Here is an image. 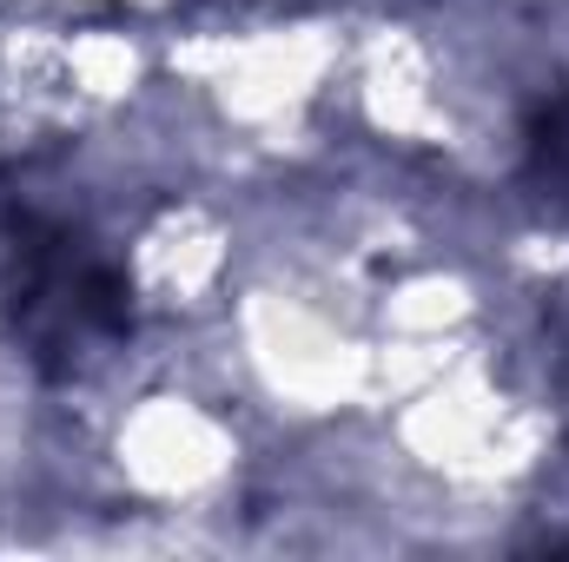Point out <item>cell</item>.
<instances>
[{"label":"cell","instance_id":"cell-1","mask_svg":"<svg viewBox=\"0 0 569 562\" xmlns=\"http://www.w3.org/2000/svg\"><path fill=\"white\" fill-rule=\"evenodd\" d=\"M0 324L47 378H73L133 331V291L73 225L0 199Z\"/></svg>","mask_w":569,"mask_h":562},{"label":"cell","instance_id":"cell-2","mask_svg":"<svg viewBox=\"0 0 569 562\" xmlns=\"http://www.w3.org/2000/svg\"><path fill=\"white\" fill-rule=\"evenodd\" d=\"M530 179L543 185V199L569 205V100H557L530 127Z\"/></svg>","mask_w":569,"mask_h":562}]
</instances>
